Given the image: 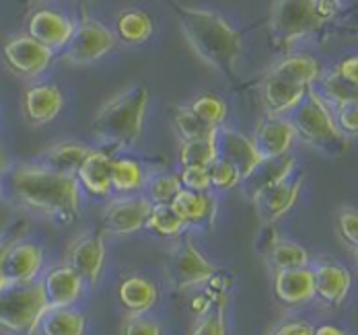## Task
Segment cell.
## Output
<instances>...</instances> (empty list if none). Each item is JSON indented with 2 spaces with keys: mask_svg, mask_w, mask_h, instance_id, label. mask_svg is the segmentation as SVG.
<instances>
[{
  "mask_svg": "<svg viewBox=\"0 0 358 335\" xmlns=\"http://www.w3.org/2000/svg\"><path fill=\"white\" fill-rule=\"evenodd\" d=\"M117 36L124 43H143L152 36V21L143 10L128 8L117 17Z\"/></svg>",
  "mask_w": 358,
  "mask_h": 335,
  "instance_id": "30",
  "label": "cell"
},
{
  "mask_svg": "<svg viewBox=\"0 0 358 335\" xmlns=\"http://www.w3.org/2000/svg\"><path fill=\"white\" fill-rule=\"evenodd\" d=\"M290 121L294 134L305 144L322 150L329 156H338L350 149V142L338 130L334 115L329 113L322 97L315 95L313 91H307L305 99L294 107V115Z\"/></svg>",
  "mask_w": 358,
  "mask_h": 335,
  "instance_id": "4",
  "label": "cell"
},
{
  "mask_svg": "<svg viewBox=\"0 0 358 335\" xmlns=\"http://www.w3.org/2000/svg\"><path fill=\"white\" fill-rule=\"evenodd\" d=\"M313 271V288L315 297H320L329 306H340L352 286V276L346 267L331 263V261H320Z\"/></svg>",
  "mask_w": 358,
  "mask_h": 335,
  "instance_id": "17",
  "label": "cell"
},
{
  "mask_svg": "<svg viewBox=\"0 0 358 335\" xmlns=\"http://www.w3.org/2000/svg\"><path fill=\"white\" fill-rule=\"evenodd\" d=\"M122 335H163V327L150 317L130 315L122 325Z\"/></svg>",
  "mask_w": 358,
  "mask_h": 335,
  "instance_id": "43",
  "label": "cell"
},
{
  "mask_svg": "<svg viewBox=\"0 0 358 335\" xmlns=\"http://www.w3.org/2000/svg\"><path fill=\"white\" fill-rule=\"evenodd\" d=\"M338 130L346 136V138H355L358 134V107L357 101L352 103H344L338 105V119H334Z\"/></svg>",
  "mask_w": 358,
  "mask_h": 335,
  "instance_id": "44",
  "label": "cell"
},
{
  "mask_svg": "<svg viewBox=\"0 0 358 335\" xmlns=\"http://www.w3.org/2000/svg\"><path fill=\"white\" fill-rule=\"evenodd\" d=\"M150 210H152V204L146 195L115 198L106 206L101 223H103V228L111 234H117V237L132 234L144 228Z\"/></svg>",
  "mask_w": 358,
  "mask_h": 335,
  "instance_id": "11",
  "label": "cell"
},
{
  "mask_svg": "<svg viewBox=\"0 0 358 335\" xmlns=\"http://www.w3.org/2000/svg\"><path fill=\"white\" fill-rule=\"evenodd\" d=\"M117 298L130 315H144L157 304L159 290L155 282L146 280L143 276H128L122 280L117 288Z\"/></svg>",
  "mask_w": 358,
  "mask_h": 335,
  "instance_id": "26",
  "label": "cell"
},
{
  "mask_svg": "<svg viewBox=\"0 0 358 335\" xmlns=\"http://www.w3.org/2000/svg\"><path fill=\"white\" fill-rule=\"evenodd\" d=\"M115 38L106 25L85 19L78 27H74L69 43L64 45V58L71 64H91L103 58L113 47Z\"/></svg>",
  "mask_w": 358,
  "mask_h": 335,
  "instance_id": "8",
  "label": "cell"
},
{
  "mask_svg": "<svg viewBox=\"0 0 358 335\" xmlns=\"http://www.w3.org/2000/svg\"><path fill=\"white\" fill-rule=\"evenodd\" d=\"M181 189L178 175H159L148 184V200L150 204H171Z\"/></svg>",
  "mask_w": 358,
  "mask_h": 335,
  "instance_id": "38",
  "label": "cell"
},
{
  "mask_svg": "<svg viewBox=\"0 0 358 335\" xmlns=\"http://www.w3.org/2000/svg\"><path fill=\"white\" fill-rule=\"evenodd\" d=\"M307 87L287 82L274 76H266L264 82V103L270 115L282 117V113L292 112L307 95Z\"/></svg>",
  "mask_w": 358,
  "mask_h": 335,
  "instance_id": "25",
  "label": "cell"
},
{
  "mask_svg": "<svg viewBox=\"0 0 358 335\" xmlns=\"http://www.w3.org/2000/svg\"><path fill=\"white\" fill-rule=\"evenodd\" d=\"M216 152H218L220 161H224L237 169L241 179H245L253 171V167L262 161L253 140L243 136L241 132L227 130V128L216 130Z\"/></svg>",
  "mask_w": 358,
  "mask_h": 335,
  "instance_id": "14",
  "label": "cell"
},
{
  "mask_svg": "<svg viewBox=\"0 0 358 335\" xmlns=\"http://www.w3.org/2000/svg\"><path fill=\"white\" fill-rule=\"evenodd\" d=\"M338 234L346 245H350L352 253H357L358 247V214L355 208H342L338 212Z\"/></svg>",
  "mask_w": 358,
  "mask_h": 335,
  "instance_id": "40",
  "label": "cell"
},
{
  "mask_svg": "<svg viewBox=\"0 0 358 335\" xmlns=\"http://www.w3.org/2000/svg\"><path fill=\"white\" fill-rule=\"evenodd\" d=\"M64 105L62 91L54 84H34L23 93V113L31 126L50 124Z\"/></svg>",
  "mask_w": 358,
  "mask_h": 335,
  "instance_id": "20",
  "label": "cell"
},
{
  "mask_svg": "<svg viewBox=\"0 0 358 335\" xmlns=\"http://www.w3.org/2000/svg\"><path fill=\"white\" fill-rule=\"evenodd\" d=\"M173 124H176V130H178V134L181 136L183 142H187V140L213 138L216 134V128L208 126L204 119H200L189 107L178 110L176 115H173Z\"/></svg>",
  "mask_w": 358,
  "mask_h": 335,
  "instance_id": "35",
  "label": "cell"
},
{
  "mask_svg": "<svg viewBox=\"0 0 358 335\" xmlns=\"http://www.w3.org/2000/svg\"><path fill=\"white\" fill-rule=\"evenodd\" d=\"M268 255L276 271L280 269H294V267H307L309 265V253L303 245L276 239L272 247L268 249Z\"/></svg>",
  "mask_w": 358,
  "mask_h": 335,
  "instance_id": "33",
  "label": "cell"
},
{
  "mask_svg": "<svg viewBox=\"0 0 358 335\" xmlns=\"http://www.w3.org/2000/svg\"><path fill=\"white\" fill-rule=\"evenodd\" d=\"M287 82H294L301 87H309L311 82H315L317 78H322V66L315 58L309 56H290L287 60L278 62L270 75Z\"/></svg>",
  "mask_w": 358,
  "mask_h": 335,
  "instance_id": "28",
  "label": "cell"
},
{
  "mask_svg": "<svg viewBox=\"0 0 358 335\" xmlns=\"http://www.w3.org/2000/svg\"><path fill=\"white\" fill-rule=\"evenodd\" d=\"M294 138H296V134H294L290 119L270 115L259 121V126L255 130L253 144L262 158H274V156L288 154Z\"/></svg>",
  "mask_w": 358,
  "mask_h": 335,
  "instance_id": "16",
  "label": "cell"
},
{
  "mask_svg": "<svg viewBox=\"0 0 358 335\" xmlns=\"http://www.w3.org/2000/svg\"><path fill=\"white\" fill-rule=\"evenodd\" d=\"M301 189H303V175L301 173H292V175H288L287 179L264 189L253 200L262 223L272 224L276 223L280 216H285L288 210L294 206V202L299 200Z\"/></svg>",
  "mask_w": 358,
  "mask_h": 335,
  "instance_id": "13",
  "label": "cell"
},
{
  "mask_svg": "<svg viewBox=\"0 0 358 335\" xmlns=\"http://www.w3.org/2000/svg\"><path fill=\"white\" fill-rule=\"evenodd\" d=\"M218 158L216 152V134L213 138L187 140L179 147V165L181 167H210Z\"/></svg>",
  "mask_w": 358,
  "mask_h": 335,
  "instance_id": "32",
  "label": "cell"
},
{
  "mask_svg": "<svg viewBox=\"0 0 358 335\" xmlns=\"http://www.w3.org/2000/svg\"><path fill=\"white\" fill-rule=\"evenodd\" d=\"M106 261V243L99 230L78 234L66 253V265L78 274L85 284L95 286Z\"/></svg>",
  "mask_w": 358,
  "mask_h": 335,
  "instance_id": "9",
  "label": "cell"
},
{
  "mask_svg": "<svg viewBox=\"0 0 358 335\" xmlns=\"http://www.w3.org/2000/svg\"><path fill=\"white\" fill-rule=\"evenodd\" d=\"M176 13L181 31L192 50L208 66H213L224 78L233 80L243 50L239 34L213 10L176 4Z\"/></svg>",
  "mask_w": 358,
  "mask_h": 335,
  "instance_id": "2",
  "label": "cell"
},
{
  "mask_svg": "<svg viewBox=\"0 0 358 335\" xmlns=\"http://www.w3.org/2000/svg\"><path fill=\"white\" fill-rule=\"evenodd\" d=\"M2 56L13 73L27 78L39 76L52 62V52L29 36L8 39L2 47Z\"/></svg>",
  "mask_w": 358,
  "mask_h": 335,
  "instance_id": "12",
  "label": "cell"
},
{
  "mask_svg": "<svg viewBox=\"0 0 358 335\" xmlns=\"http://www.w3.org/2000/svg\"><path fill=\"white\" fill-rule=\"evenodd\" d=\"M43 269V249L41 245L19 239L10 245L2 263L4 286H25L37 282Z\"/></svg>",
  "mask_w": 358,
  "mask_h": 335,
  "instance_id": "10",
  "label": "cell"
},
{
  "mask_svg": "<svg viewBox=\"0 0 358 335\" xmlns=\"http://www.w3.org/2000/svg\"><path fill=\"white\" fill-rule=\"evenodd\" d=\"M313 335H346V332H342L336 325H322V327L313 329Z\"/></svg>",
  "mask_w": 358,
  "mask_h": 335,
  "instance_id": "47",
  "label": "cell"
},
{
  "mask_svg": "<svg viewBox=\"0 0 358 335\" xmlns=\"http://www.w3.org/2000/svg\"><path fill=\"white\" fill-rule=\"evenodd\" d=\"M274 292H276V298L282 304H288V306H296V304L309 302L311 298L315 297L311 267L307 265V267H294V269H280V271H276Z\"/></svg>",
  "mask_w": 358,
  "mask_h": 335,
  "instance_id": "22",
  "label": "cell"
},
{
  "mask_svg": "<svg viewBox=\"0 0 358 335\" xmlns=\"http://www.w3.org/2000/svg\"><path fill=\"white\" fill-rule=\"evenodd\" d=\"M111 191L134 193L144 187V171L134 158H113L111 163Z\"/></svg>",
  "mask_w": 358,
  "mask_h": 335,
  "instance_id": "29",
  "label": "cell"
},
{
  "mask_svg": "<svg viewBox=\"0 0 358 335\" xmlns=\"http://www.w3.org/2000/svg\"><path fill=\"white\" fill-rule=\"evenodd\" d=\"M111 163L113 156L106 150H89L85 163L76 173L78 187H85L91 195L106 198L111 193Z\"/></svg>",
  "mask_w": 358,
  "mask_h": 335,
  "instance_id": "23",
  "label": "cell"
},
{
  "mask_svg": "<svg viewBox=\"0 0 358 335\" xmlns=\"http://www.w3.org/2000/svg\"><path fill=\"white\" fill-rule=\"evenodd\" d=\"M322 84L325 97H327L334 105H344V103L357 101V84L344 80L336 70L323 76Z\"/></svg>",
  "mask_w": 358,
  "mask_h": 335,
  "instance_id": "37",
  "label": "cell"
},
{
  "mask_svg": "<svg viewBox=\"0 0 358 335\" xmlns=\"http://www.w3.org/2000/svg\"><path fill=\"white\" fill-rule=\"evenodd\" d=\"M148 107V91L143 84L130 87L120 95L111 97L108 103L95 113L93 132L109 144L132 147L141 140L144 128V115Z\"/></svg>",
  "mask_w": 358,
  "mask_h": 335,
  "instance_id": "3",
  "label": "cell"
},
{
  "mask_svg": "<svg viewBox=\"0 0 358 335\" xmlns=\"http://www.w3.org/2000/svg\"><path fill=\"white\" fill-rule=\"evenodd\" d=\"M189 110L196 113L200 119H204L208 126H213V128H222V124H224V119H227V103L220 99V97H216V95H200L192 105H189Z\"/></svg>",
  "mask_w": 358,
  "mask_h": 335,
  "instance_id": "36",
  "label": "cell"
},
{
  "mask_svg": "<svg viewBox=\"0 0 358 335\" xmlns=\"http://www.w3.org/2000/svg\"><path fill=\"white\" fill-rule=\"evenodd\" d=\"M189 335H227V297L220 292V297L213 300V306L194 323Z\"/></svg>",
  "mask_w": 358,
  "mask_h": 335,
  "instance_id": "34",
  "label": "cell"
},
{
  "mask_svg": "<svg viewBox=\"0 0 358 335\" xmlns=\"http://www.w3.org/2000/svg\"><path fill=\"white\" fill-rule=\"evenodd\" d=\"M208 179H210V189H220V191L233 189L241 184L237 169L231 167L229 163L220 161V158H216L215 163L208 167Z\"/></svg>",
  "mask_w": 358,
  "mask_h": 335,
  "instance_id": "39",
  "label": "cell"
},
{
  "mask_svg": "<svg viewBox=\"0 0 358 335\" xmlns=\"http://www.w3.org/2000/svg\"><path fill=\"white\" fill-rule=\"evenodd\" d=\"M185 226H210L218 212V202L210 191L181 189L169 204Z\"/></svg>",
  "mask_w": 358,
  "mask_h": 335,
  "instance_id": "19",
  "label": "cell"
},
{
  "mask_svg": "<svg viewBox=\"0 0 358 335\" xmlns=\"http://www.w3.org/2000/svg\"><path fill=\"white\" fill-rule=\"evenodd\" d=\"M0 198L23 212L74 221L80 212V187L76 177L54 173L39 163L8 165L0 175Z\"/></svg>",
  "mask_w": 358,
  "mask_h": 335,
  "instance_id": "1",
  "label": "cell"
},
{
  "mask_svg": "<svg viewBox=\"0 0 358 335\" xmlns=\"http://www.w3.org/2000/svg\"><path fill=\"white\" fill-rule=\"evenodd\" d=\"M336 73L342 76L344 80L357 84V76H358V58L357 56H350L346 60H342V64L336 68Z\"/></svg>",
  "mask_w": 358,
  "mask_h": 335,
  "instance_id": "45",
  "label": "cell"
},
{
  "mask_svg": "<svg viewBox=\"0 0 358 335\" xmlns=\"http://www.w3.org/2000/svg\"><path fill=\"white\" fill-rule=\"evenodd\" d=\"M27 232V221H15L10 223L2 232H0V290H4V278H2V263L4 255L10 249L13 243H17L19 239H23V234Z\"/></svg>",
  "mask_w": 358,
  "mask_h": 335,
  "instance_id": "41",
  "label": "cell"
},
{
  "mask_svg": "<svg viewBox=\"0 0 358 335\" xmlns=\"http://www.w3.org/2000/svg\"><path fill=\"white\" fill-rule=\"evenodd\" d=\"M144 226L148 230L157 232L159 237H165V239L181 237L185 230V223L179 218L169 204H152V210H150Z\"/></svg>",
  "mask_w": 358,
  "mask_h": 335,
  "instance_id": "31",
  "label": "cell"
},
{
  "mask_svg": "<svg viewBox=\"0 0 358 335\" xmlns=\"http://www.w3.org/2000/svg\"><path fill=\"white\" fill-rule=\"evenodd\" d=\"M322 25L315 0H274L272 4L270 36L280 47L320 29Z\"/></svg>",
  "mask_w": 358,
  "mask_h": 335,
  "instance_id": "6",
  "label": "cell"
},
{
  "mask_svg": "<svg viewBox=\"0 0 358 335\" xmlns=\"http://www.w3.org/2000/svg\"><path fill=\"white\" fill-rule=\"evenodd\" d=\"M294 173V158L290 154H282V156H274V158H262L250 175L245 179H241L239 186L243 187L245 195L251 202L268 187L274 184L287 179L288 175Z\"/></svg>",
  "mask_w": 358,
  "mask_h": 335,
  "instance_id": "21",
  "label": "cell"
},
{
  "mask_svg": "<svg viewBox=\"0 0 358 335\" xmlns=\"http://www.w3.org/2000/svg\"><path fill=\"white\" fill-rule=\"evenodd\" d=\"M48 308H66L72 306L85 290V282L69 265H58L50 269L39 282Z\"/></svg>",
  "mask_w": 358,
  "mask_h": 335,
  "instance_id": "15",
  "label": "cell"
},
{
  "mask_svg": "<svg viewBox=\"0 0 358 335\" xmlns=\"http://www.w3.org/2000/svg\"><path fill=\"white\" fill-rule=\"evenodd\" d=\"M45 311L48 306L39 282L6 286L0 290V332L6 335H34Z\"/></svg>",
  "mask_w": 358,
  "mask_h": 335,
  "instance_id": "5",
  "label": "cell"
},
{
  "mask_svg": "<svg viewBox=\"0 0 358 335\" xmlns=\"http://www.w3.org/2000/svg\"><path fill=\"white\" fill-rule=\"evenodd\" d=\"M270 335H313V327H309L307 323H285Z\"/></svg>",
  "mask_w": 358,
  "mask_h": 335,
  "instance_id": "46",
  "label": "cell"
},
{
  "mask_svg": "<svg viewBox=\"0 0 358 335\" xmlns=\"http://www.w3.org/2000/svg\"><path fill=\"white\" fill-rule=\"evenodd\" d=\"M29 38H34L39 41L41 45H45L50 52L54 50H60L69 43L72 31H74V25L69 17L56 13V10H36L31 17H29Z\"/></svg>",
  "mask_w": 358,
  "mask_h": 335,
  "instance_id": "18",
  "label": "cell"
},
{
  "mask_svg": "<svg viewBox=\"0 0 358 335\" xmlns=\"http://www.w3.org/2000/svg\"><path fill=\"white\" fill-rule=\"evenodd\" d=\"M181 187L189 191H210V179L206 167H183L178 175Z\"/></svg>",
  "mask_w": 358,
  "mask_h": 335,
  "instance_id": "42",
  "label": "cell"
},
{
  "mask_svg": "<svg viewBox=\"0 0 358 335\" xmlns=\"http://www.w3.org/2000/svg\"><path fill=\"white\" fill-rule=\"evenodd\" d=\"M87 154H89L87 147H83L78 142H72V140H64V142H58V144L43 150L36 163H39L45 169H50V171H54V173L76 177L80 165L87 158Z\"/></svg>",
  "mask_w": 358,
  "mask_h": 335,
  "instance_id": "24",
  "label": "cell"
},
{
  "mask_svg": "<svg viewBox=\"0 0 358 335\" xmlns=\"http://www.w3.org/2000/svg\"><path fill=\"white\" fill-rule=\"evenodd\" d=\"M169 269H171V280L178 290L206 284L216 276L215 263L208 260L187 237L179 239L178 247L171 253Z\"/></svg>",
  "mask_w": 358,
  "mask_h": 335,
  "instance_id": "7",
  "label": "cell"
},
{
  "mask_svg": "<svg viewBox=\"0 0 358 335\" xmlns=\"http://www.w3.org/2000/svg\"><path fill=\"white\" fill-rule=\"evenodd\" d=\"M85 315L72 306L48 308L37 325L41 335H85Z\"/></svg>",
  "mask_w": 358,
  "mask_h": 335,
  "instance_id": "27",
  "label": "cell"
}]
</instances>
